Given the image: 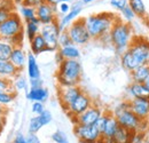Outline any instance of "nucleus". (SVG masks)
<instances>
[{
    "label": "nucleus",
    "instance_id": "1",
    "mask_svg": "<svg viewBox=\"0 0 149 143\" xmlns=\"http://www.w3.org/2000/svg\"><path fill=\"white\" fill-rule=\"evenodd\" d=\"M122 67L133 71L140 65H149V41L142 37H133L130 47L120 55Z\"/></svg>",
    "mask_w": 149,
    "mask_h": 143
},
{
    "label": "nucleus",
    "instance_id": "2",
    "mask_svg": "<svg viewBox=\"0 0 149 143\" xmlns=\"http://www.w3.org/2000/svg\"><path fill=\"white\" fill-rule=\"evenodd\" d=\"M118 17L111 13H97L84 17L86 29L92 39L100 40L102 37L109 35L112 25Z\"/></svg>",
    "mask_w": 149,
    "mask_h": 143
},
{
    "label": "nucleus",
    "instance_id": "3",
    "mask_svg": "<svg viewBox=\"0 0 149 143\" xmlns=\"http://www.w3.org/2000/svg\"><path fill=\"white\" fill-rule=\"evenodd\" d=\"M83 76V67L79 60H63L58 63L56 80L58 86H79Z\"/></svg>",
    "mask_w": 149,
    "mask_h": 143
},
{
    "label": "nucleus",
    "instance_id": "4",
    "mask_svg": "<svg viewBox=\"0 0 149 143\" xmlns=\"http://www.w3.org/2000/svg\"><path fill=\"white\" fill-rule=\"evenodd\" d=\"M109 37H110V44L113 46L115 51L122 55L130 47L134 36L130 23H126L120 18H118L112 25L111 30L109 32Z\"/></svg>",
    "mask_w": 149,
    "mask_h": 143
},
{
    "label": "nucleus",
    "instance_id": "5",
    "mask_svg": "<svg viewBox=\"0 0 149 143\" xmlns=\"http://www.w3.org/2000/svg\"><path fill=\"white\" fill-rule=\"evenodd\" d=\"M112 115L116 117L119 126L130 129L132 132H138L139 126L141 124L142 119H140L129 107L127 100L117 104L116 108L111 111Z\"/></svg>",
    "mask_w": 149,
    "mask_h": 143
},
{
    "label": "nucleus",
    "instance_id": "6",
    "mask_svg": "<svg viewBox=\"0 0 149 143\" xmlns=\"http://www.w3.org/2000/svg\"><path fill=\"white\" fill-rule=\"evenodd\" d=\"M23 32H24L23 19L16 13H12L9 17L0 24V39H5L9 41L14 37L19 36Z\"/></svg>",
    "mask_w": 149,
    "mask_h": 143
},
{
    "label": "nucleus",
    "instance_id": "7",
    "mask_svg": "<svg viewBox=\"0 0 149 143\" xmlns=\"http://www.w3.org/2000/svg\"><path fill=\"white\" fill-rule=\"evenodd\" d=\"M67 32L70 37L72 44L76 46H84L91 41V36L86 29L84 17H78L68 28Z\"/></svg>",
    "mask_w": 149,
    "mask_h": 143
},
{
    "label": "nucleus",
    "instance_id": "8",
    "mask_svg": "<svg viewBox=\"0 0 149 143\" xmlns=\"http://www.w3.org/2000/svg\"><path fill=\"white\" fill-rule=\"evenodd\" d=\"M39 33L46 41L48 52H56L58 49V36L61 33V30L57 22L41 25Z\"/></svg>",
    "mask_w": 149,
    "mask_h": 143
},
{
    "label": "nucleus",
    "instance_id": "9",
    "mask_svg": "<svg viewBox=\"0 0 149 143\" xmlns=\"http://www.w3.org/2000/svg\"><path fill=\"white\" fill-rule=\"evenodd\" d=\"M74 134L80 143H97L101 137L94 125H74Z\"/></svg>",
    "mask_w": 149,
    "mask_h": 143
},
{
    "label": "nucleus",
    "instance_id": "10",
    "mask_svg": "<svg viewBox=\"0 0 149 143\" xmlns=\"http://www.w3.org/2000/svg\"><path fill=\"white\" fill-rule=\"evenodd\" d=\"M93 99L86 92L83 90L78 95V97L70 104V107L68 108V110L65 112L70 117V119H72L74 117L81 115L83 112H85L91 106H93Z\"/></svg>",
    "mask_w": 149,
    "mask_h": 143
},
{
    "label": "nucleus",
    "instance_id": "11",
    "mask_svg": "<svg viewBox=\"0 0 149 143\" xmlns=\"http://www.w3.org/2000/svg\"><path fill=\"white\" fill-rule=\"evenodd\" d=\"M103 112L104 110L102 108L93 103V106H91L85 112L72 118L71 121L74 123V125H94Z\"/></svg>",
    "mask_w": 149,
    "mask_h": 143
},
{
    "label": "nucleus",
    "instance_id": "12",
    "mask_svg": "<svg viewBox=\"0 0 149 143\" xmlns=\"http://www.w3.org/2000/svg\"><path fill=\"white\" fill-rule=\"evenodd\" d=\"M83 92L80 86H67V87H61L58 86L57 90V96L61 107L64 109V111L68 110L70 104L78 97V95Z\"/></svg>",
    "mask_w": 149,
    "mask_h": 143
},
{
    "label": "nucleus",
    "instance_id": "13",
    "mask_svg": "<svg viewBox=\"0 0 149 143\" xmlns=\"http://www.w3.org/2000/svg\"><path fill=\"white\" fill-rule=\"evenodd\" d=\"M36 16L39 19V22L41 23V25L54 23V22H57V19H58L56 7L45 2V1L36 8Z\"/></svg>",
    "mask_w": 149,
    "mask_h": 143
},
{
    "label": "nucleus",
    "instance_id": "14",
    "mask_svg": "<svg viewBox=\"0 0 149 143\" xmlns=\"http://www.w3.org/2000/svg\"><path fill=\"white\" fill-rule=\"evenodd\" d=\"M130 109L142 120H149V97L127 100Z\"/></svg>",
    "mask_w": 149,
    "mask_h": 143
},
{
    "label": "nucleus",
    "instance_id": "15",
    "mask_svg": "<svg viewBox=\"0 0 149 143\" xmlns=\"http://www.w3.org/2000/svg\"><path fill=\"white\" fill-rule=\"evenodd\" d=\"M81 10H83V3H81V1H77L76 3H74V5L71 6L70 12H69L68 14L63 15L60 19H57L60 30H61V31L67 30V28H68L74 21H76L77 18L79 17Z\"/></svg>",
    "mask_w": 149,
    "mask_h": 143
},
{
    "label": "nucleus",
    "instance_id": "16",
    "mask_svg": "<svg viewBox=\"0 0 149 143\" xmlns=\"http://www.w3.org/2000/svg\"><path fill=\"white\" fill-rule=\"evenodd\" d=\"M79 57H80V51H79L78 46H76L74 44H71L69 46L60 47L56 51L57 63L62 62L63 60H79Z\"/></svg>",
    "mask_w": 149,
    "mask_h": 143
},
{
    "label": "nucleus",
    "instance_id": "17",
    "mask_svg": "<svg viewBox=\"0 0 149 143\" xmlns=\"http://www.w3.org/2000/svg\"><path fill=\"white\" fill-rule=\"evenodd\" d=\"M26 57H28V54L24 52L23 47L22 46H16V47L13 48V52L10 54L9 61L14 64V67L19 72H22L24 67L26 65Z\"/></svg>",
    "mask_w": 149,
    "mask_h": 143
},
{
    "label": "nucleus",
    "instance_id": "18",
    "mask_svg": "<svg viewBox=\"0 0 149 143\" xmlns=\"http://www.w3.org/2000/svg\"><path fill=\"white\" fill-rule=\"evenodd\" d=\"M127 95L131 99H142V97H149V90L143 83H133L131 81L130 85L126 88Z\"/></svg>",
    "mask_w": 149,
    "mask_h": 143
},
{
    "label": "nucleus",
    "instance_id": "19",
    "mask_svg": "<svg viewBox=\"0 0 149 143\" xmlns=\"http://www.w3.org/2000/svg\"><path fill=\"white\" fill-rule=\"evenodd\" d=\"M26 99L31 102H45L48 99V90L44 86L40 87H30L26 93Z\"/></svg>",
    "mask_w": 149,
    "mask_h": 143
},
{
    "label": "nucleus",
    "instance_id": "20",
    "mask_svg": "<svg viewBox=\"0 0 149 143\" xmlns=\"http://www.w3.org/2000/svg\"><path fill=\"white\" fill-rule=\"evenodd\" d=\"M26 71L30 80L40 78V69L38 65L36 55H33L31 52L28 53V57H26Z\"/></svg>",
    "mask_w": 149,
    "mask_h": 143
},
{
    "label": "nucleus",
    "instance_id": "21",
    "mask_svg": "<svg viewBox=\"0 0 149 143\" xmlns=\"http://www.w3.org/2000/svg\"><path fill=\"white\" fill-rule=\"evenodd\" d=\"M118 127H119V124H118L116 117L112 115V112H111L110 116H109V118H108V121H107V124H106L104 131H103V133L101 134V137L104 139L107 142H109L112 139V136L115 135V133L117 132Z\"/></svg>",
    "mask_w": 149,
    "mask_h": 143
},
{
    "label": "nucleus",
    "instance_id": "22",
    "mask_svg": "<svg viewBox=\"0 0 149 143\" xmlns=\"http://www.w3.org/2000/svg\"><path fill=\"white\" fill-rule=\"evenodd\" d=\"M19 72L10 61H0V77L13 80Z\"/></svg>",
    "mask_w": 149,
    "mask_h": 143
},
{
    "label": "nucleus",
    "instance_id": "23",
    "mask_svg": "<svg viewBox=\"0 0 149 143\" xmlns=\"http://www.w3.org/2000/svg\"><path fill=\"white\" fill-rule=\"evenodd\" d=\"M133 134H134V132L119 126L117 132L115 133V135L108 143H131Z\"/></svg>",
    "mask_w": 149,
    "mask_h": 143
},
{
    "label": "nucleus",
    "instance_id": "24",
    "mask_svg": "<svg viewBox=\"0 0 149 143\" xmlns=\"http://www.w3.org/2000/svg\"><path fill=\"white\" fill-rule=\"evenodd\" d=\"M30 49H31V53L33 55H39L41 53L48 52V47L46 45V41L44 40V38L41 37L40 33L30 40Z\"/></svg>",
    "mask_w": 149,
    "mask_h": 143
},
{
    "label": "nucleus",
    "instance_id": "25",
    "mask_svg": "<svg viewBox=\"0 0 149 143\" xmlns=\"http://www.w3.org/2000/svg\"><path fill=\"white\" fill-rule=\"evenodd\" d=\"M131 80L133 83H143L147 80L149 77V65L145 64V65H140L136 69H134L133 71L130 72Z\"/></svg>",
    "mask_w": 149,
    "mask_h": 143
},
{
    "label": "nucleus",
    "instance_id": "26",
    "mask_svg": "<svg viewBox=\"0 0 149 143\" xmlns=\"http://www.w3.org/2000/svg\"><path fill=\"white\" fill-rule=\"evenodd\" d=\"M40 28H41V23L39 22L37 17L33 18L32 21L25 22V36L29 39V41L33 39L37 35H39Z\"/></svg>",
    "mask_w": 149,
    "mask_h": 143
},
{
    "label": "nucleus",
    "instance_id": "27",
    "mask_svg": "<svg viewBox=\"0 0 149 143\" xmlns=\"http://www.w3.org/2000/svg\"><path fill=\"white\" fill-rule=\"evenodd\" d=\"M14 10V3L12 0H1L0 1V24L3 23L12 15Z\"/></svg>",
    "mask_w": 149,
    "mask_h": 143
},
{
    "label": "nucleus",
    "instance_id": "28",
    "mask_svg": "<svg viewBox=\"0 0 149 143\" xmlns=\"http://www.w3.org/2000/svg\"><path fill=\"white\" fill-rule=\"evenodd\" d=\"M129 6L133 10V13L135 14V16L145 17L147 15L146 5H145V2L142 0H129Z\"/></svg>",
    "mask_w": 149,
    "mask_h": 143
},
{
    "label": "nucleus",
    "instance_id": "29",
    "mask_svg": "<svg viewBox=\"0 0 149 143\" xmlns=\"http://www.w3.org/2000/svg\"><path fill=\"white\" fill-rule=\"evenodd\" d=\"M14 46L5 39H0V61H9Z\"/></svg>",
    "mask_w": 149,
    "mask_h": 143
},
{
    "label": "nucleus",
    "instance_id": "30",
    "mask_svg": "<svg viewBox=\"0 0 149 143\" xmlns=\"http://www.w3.org/2000/svg\"><path fill=\"white\" fill-rule=\"evenodd\" d=\"M19 16H22V18H23L25 22L32 21L33 18L37 17V16H36V8L21 5V7H19Z\"/></svg>",
    "mask_w": 149,
    "mask_h": 143
},
{
    "label": "nucleus",
    "instance_id": "31",
    "mask_svg": "<svg viewBox=\"0 0 149 143\" xmlns=\"http://www.w3.org/2000/svg\"><path fill=\"white\" fill-rule=\"evenodd\" d=\"M13 86L15 90H25L28 88V80L22 74V73H19L14 79H13Z\"/></svg>",
    "mask_w": 149,
    "mask_h": 143
},
{
    "label": "nucleus",
    "instance_id": "32",
    "mask_svg": "<svg viewBox=\"0 0 149 143\" xmlns=\"http://www.w3.org/2000/svg\"><path fill=\"white\" fill-rule=\"evenodd\" d=\"M16 93H9V92H0V106L8 107L15 101Z\"/></svg>",
    "mask_w": 149,
    "mask_h": 143
},
{
    "label": "nucleus",
    "instance_id": "33",
    "mask_svg": "<svg viewBox=\"0 0 149 143\" xmlns=\"http://www.w3.org/2000/svg\"><path fill=\"white\" fill-rule=\"evenodd\" d=\"M110 113H111V111H104V112L101 115V117L96 120V123L94 124V126L96 127V129L100 132V134L103 133L104 127H106V124H107V121H108V118H109Z\"/></svg>",
    "mask_w": 149,
    "mask_h": 143
},
{
    "label": "nucleus",
    "instance_id": "34",
    "mask_svg": "<svg viewBox=\"0 0 149 143\" xmlns=\"http://www.w3.org/2000/svg\"><path fill=\"white\" fill-rule=\"evenodd\" d=\"M42 127H44V126L41 125V123H40L38 116H35V117H32V118L30 119V121H29L28 132H29L30 134H37Z\"/></svg>",
    "mask_w": 149,
    "mask_h": 143
},
{
    "label": "nucleus",
    "instance_id": "35",
    "mask_svg": "<svg viewBox=\"0 0 149 143\" xmlns=\"http://www.w3.org/2000/svg\"><path fill=\"white\" fill-rule=\"evenodd\" d=\"M0 92H9V93H16V90L13 86V80L5 79L0 77Z\"/></svg>",
    "mask_w": 149,
    "mask_h": 143
},
{
    "label": "nucleus",
    "instance_id": "36",
    "mask_svg": "<svg viewBox=\"0 0 149 143\" xmlns=\"http://www.w3.org/2000/svg\"><path fill=\"white\" fill-rule=\"evenodd\" d=\"M120 14H122V18H123L122 21H124L126 23H130L131 21H133L135 18V14L133 13V10L131 9V7L129 5L120 10Z\"/></svg>",
    "mask_w": 149,
    "mask_h": 143
},
{
    "label": "nucleus",
    "instance_id": "37",
    "mask_svg": "<svg viewBox=\"0 0 149 143\" xmlns=\"http://www.w3.org/2000/svg\"><path fill=\"white\" fill-rule=\"evenodd\" d=\"M51 137H52L53 142H55V143H70L69 142L68 136H67L65 133L62 132V131H56V132H54Z\"/></svg>",
    "mask_w": 149,
    "mask_h": 143
},
{
    "label": "nucleus",
    "instance_id": "38",
    "mask_svg": "<svg viewBox=\"0 0 149 143\" xmlns=\"http://www.w3.org/2000/svg\"><path fill=\"white\" fill-rule=\"evenodd\" d=\"M71 44H72V41H71L70 37L68 35L67 30L61 31V33H60V36H58V48H60V47H64V46H69V45H71Z\"/></svg>",
    "mask_w": 149,
    "mask_h": 143
},
{
    "label": "nucleus",
    "instance_id": "39",
    "mask_svg": "<svg viewBox=\"0 0 149 143\" xmlns=\"http://www.w3.org/2000/svg\"><path fill=\"white\" fill-rule=\"evenodd\" d=\"M38 118H39V120H40V123H41L42 126L48 125V124L52 121V119H53L52 113H51V111H48V110H45L42 113H40V115L38 116Z\"/></svg>",
    "mask_w": 149,
    "mask_h": 143
},
{
    "label": "nucleus",
    "instance_id": "40",
    "mask_svg": "<svg viewBox=\"0 0 149 143\" xmlns=\"http://www.w3.org/2000/svg\"><path fill=\"white\" fill-rule=\"evenodd\" d=\"M110 5L112 8L120 12L123 8H125L129 5V0H110Z\"/></svg>",
    "mask_w": 149,
    "mask_h": 143
},
{
    "label": "nucleus",
    "instance_id": "41",
    "mask_svg": "<svg viewBox=\"0 0 149 143\" xmlns=\"http://www.w3.org/2000/svg\"><path fill=\"white\" fill-rule=\"evenodd\" d=\"M45 106L42 102H32V106H31V112L36 116H39L40 113H42L45 111Z\"/></svg>",
    "mask_w": 149,
    "mask_h": 143
},
{
    "label": "nucleus",
    "instance_id": "42",
    "mask_svg": "<svg viewBox=\"0 0 149 143\" xmlns=\"http://www.w3.org/2000/svg\"><path fill=\"white\" fill-rule=\"evenodd\" d=\"M56 9H57V12H58L60 14H62V16H63V15H65V14H68V13L70 12L71 6H70L69 2H61V3H58V5L56 6Z\"/></svg>",
    "mask_w": 149,
    "mask_h": 143
},
{
    "label": "nucleus",
    "instance_id": "43",
    "mask_svg": "<svg viewBox=\"0 0 149 143\" xmlns=\"http://www.w3.org/2000/svg\"><path fill=\"white\" fill-rule=\"evenodd\" d=\"M146 134L147 133H140V132H134L131 143H145L146 139Z\"/></svg>",
    "mask_w": 149,
    "mask_h": 143
},
{
    "label": "nucleus",
    "instance_id": "44",
    "mask_svg": "<svg viewBox=\"0 0 149 143\" xmlns=\"http://www.w3.org/2000/svg\"><path fill=\"white\" fill-rule=\"evenodd\" d=\"M42 2H44V0H22L23 6H29V7H33V8H37Z\"/></svg>",
    "mask_w": 149,
    "mask_h": 143
},
{
    "label": "nucleus",
    "instance_id": "45",
    "mask_svg": "<svg viewBox=\"0 0 149 143\" xmlns=\"http://www.w3.org/2000/svg\"><path fill=\"white\" fill-rule=\"evenodd\" d=\"M25 141L26 143H40L37 134H30V133H28V135L25 136Z\"/></svg>",
    "mask_w": 149,
    "mask_h": 143
},
{
    "label": "nucleus",
    "instance_id": "46",
    "mask_svg": "<svg viewBox=\"0 0 149 143\" xmlns=\"http://www.w3.org/2000/svg\"><path fill=\"white\" fill-rule=\"evenodd\" d=\"M13 143H26L25 141V135H23L22 133H17L13 140Z\"/></svg>",
    "mask_w": 149,
    "mask_h": 143
},
{
    "label": "nucleus",
    "instance_id": "47",
    "mask_svg": "<svg viewBox=\"0 0 149 143\" xmlns=\"http://www.w3.org/2000/svg\"><path fill=\"white\" fill-rule=\"evenodd\" d=\"M40 86H42L41 78H38V79H31V80H30V87H40Z\"/></svg>",
    "mask_w": 149,
    "mask_h": 143
},
{
    "label": "nucleus",
    "instance_id": "48",
    "mask_svg": "<svg viewBox=\"0 0 149 143\" xmlns=\"http://www.w3.org/2000/svg\"><path fill=\"white\" fill-rule=\"evenodd\" d=\"M44 1L49 3V5H52V6H55V7L61 2H70V0H44Z\"/></svg>",
    "mask_w": 149,
    "mask_h": 143
},
{
    "label": "nucleus",
    "instance_id": "49",
    "mask_svg": "<svg viewBox=\"0 0 149 143\" xmlns=\"http://www.w3.org/2000/svg\"><path fill=\"white\" fill-rule=\"evenodd\" d=\"M5 125H6V116H1L0 115V134L5 129Z\"/></svg>",
    "mask_w": 149,
    "mask_h": 143
},
{
    "label": "nucleus",
    "instance_id": "50",
    "mask_svg": "<svg viewBox=\"0 0 149 143\" xmlns=\"http://www.w3.org/2000/svg\"><path fill=\"white\" fill-rule=\"evenodd\" d=\"M7 113H8V108L0 106V115L1 116H7Z\"/></svg>",
    "mask_w": 149,
    "mask_h": 143
},
{
    "label": "nucleus",
    "instance_id": "51",
    "mask_svg": "<svg viewBox=\"0 0 149 143\" xmlns=\"http://www.w3.org/2000/svg\"><path fill=\"white\" fill-rule=\"evenodd\" d=\"M80 1H81L83 5H88V3L93 2V1H95V0H80Z\"/></svg>",
    "mask_w": 149,
    "mask_h": 143
},
{
    "label": "nucleus",
    "instance_id": "52",
    "mask_svg": "<svg viewBox=\"0 0 149 143\" xmlns=\"http://www.w3.org/2000/svg\"><path fill=\"white\" fill-rule=\"evenodd\" d=\"M145 143H149V133L146 134V139H145Z\"/></svg>",
    "mask_w": 149,
    "mask_h": 143
},
{
    "label": "nucleus",
    "instance_id": "53",
    "mask_svg": "<svg viewBox=\"0 0 149 143\" xmlns=\"http://www.w3.org/2000/svg\"><path fill=\"white\" fill-rule=\"evenodd\" d=\"M145 85L147 86V88H148V90H149V77H148V78H147V80L145 81Z\"/></svg>",
    "mask_w": 149,
    "mask_h": 143
},
{
    "label": "nucleus",
    "instance_id": "54",
    "mask_svg": "<svg viewBox=\"0 0 149 143\" xmlns=\"http://www.w3.org/2000/svg\"><path fill=\"white\" fill-rule=\"evenodd\" d=\"M0 1H1V0H0Z\"/></svg>",
    "mask_w": 149,
    "mask_h": 143
}]
</instances>
